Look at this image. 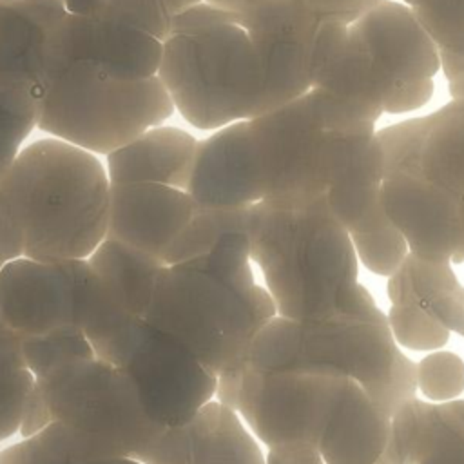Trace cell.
Segmentation results:
<instances>
[{"mask_svg": "<svg viewBox=\"0 0 464 464\" xmlns=\"http://www.w3.org/2000/svg\"><path fill=\"white\" fill-rule=\"evenodd\" d=\"M40 94L24 87L0 89V178L33 138Z\"/></svg>", "mask_w": 464, "mask_h": 464, "instance_id": "24", "label": "cell"}, {"mask_svg": "<svg viewBox=\"0 0 464 464\" xmlns=\"http://www.w3.org/2000/svg\"><path fill=\"white\" fill-rule=\"evenodd\" d=\"M375 464H393V462H390V460H388L384 455H381V459H379Z\"/></svg>", "mask_w": 464, "mask_h": 464, "instance_id": "38", "label": "cell"}, {"mask_svg": "<svg viewBox=\"0 0 464 464\" xmlns=\"http://www.w3.org/2000/svg\"><path fill=\"white\" fill-rule=\"evenodd\" d=\"M248 364L353 379L388 417L417 392L415 364L397 348L388 319L373 299L321 319L276 315L256 335Z\"/></svg>", "mask_w": 464, "mask_h": 464, "instance_id": "6", "label": "cell"}, {"mask_svg": "<svg viewBox=\"0 0 464 464\" xmlns=\"http://www.w3.org/2000/svg\"><path fill=\"white\" fill-rule=\"evenodd\" d=\"M346 377L324 372L245 368L237 411L268 448L319 446Z\"/></svg>", "mask_w": 464, "mask_h": 464, "instance_id": "10", "label": "cell"}, {"mask_svg": "<svg viewBox=\"0 0 464 464\" xmlns=\"http://www.w3.org/2000/svg\"><path fill=\"white\" fill-rule=\"evenodd\" d=\"M390 417L353 379H344L317 446L326 464H375L386 450Z\"/></svg>", "mask_w": 464, "mask_h": 464, "instance_id": "18", "label": "cell"}, {"mask_svg": "<svg viewBox=\"0 0 464 464\" xmlns=\"http://www.w3.org/2000/svg\"><path fill=\"white\" fill-rule=\"evenodd\" d=\"M355 256L373 274L390 277L408 256V245L395 227L372 234L350 236Z\"/></svg>", "mask_w": 464, "mask_h": 464, "instance_id": "31", "label": "cell"}, {"mask_svg": "<svg viewBox=\"0 0 464 464\" xmlns=\"http://www.w3.org/2000/svg\"><path fill=\"white\" fill-rule=\"evenodd\" d=\"M439 111L375 132L386 170H413L442 192L464 198V80L450 82Z\"/></svg>", "mask_w": 464, "mask_h": 464, "instance_id": "11", "label": "cell"}, {"mask_svg": "<svg viewBox=\"0 0 464 464\" xmlns=\"http://www.w3.org/2000/svg\"><path fill=\"white\" fill-rule=\"evenodd\" d=\"M381 203L399 230L408 252L442 263L464 261V223L460 199L442 192L413 170H386Z\"/></svg>", "mask_w": 464, "mask_h": 464, "instance_id": "13", "label": "cell"}, {"mask_svg": "<svg viewBox=\"0 0 464 464\" xmlns=\"http://www.w3.org/2000/svg\"><path fill=\"white\" fill-rule=\"evenodd\" d=\"M87 261L16 257L0 270V314L18 335L58 326L80 328Z\"/></svg>", "mask_w": 464, "mask_h": 464, "instance_id": "12", "label": "cell"}, {"mask_svg": "<svg viewBox=\"0 0 464 464\" xmlns=\"http://www.w3.org/2000/svg\"><path fill=\"white\" fill-rule=\"evenodd\" d=\"M65 13L63 0H0V89L24 87L42 96L60 69L53 34Z\"/></svg>", "mask_w": 464, "mask_h": 464, "instance_id": "16", "label": "cell"}, {"mask_svg": "<svg viewBox=\"0 0 464 464\" xmlns=\"http://www.w3.org/2000/svg\"><path fill=\"white\" fill-rule=\"evenodd\" d=\"M33 464H141L134 459H111V460H100V462H78L74 459H63L54 453H42Z\"/></svg>", "mask_w": 464, "mask_h": 464, "instance_id": "36", "label": "cell"}, {"mask_svg": "<svg viewBox=\"0 0 464 464\" xmlns=\"http://www.w3.org/2000/svg\"><path fill=\"white\" fill-rule=\"evenodd\" d=\"M386 319L393 341L410 350L433 352L450 339V332L419 303L392 304Z\"/></svg>", "mask_w": 464, "mask_h": 464, "instance_id": "29", "label": "cell"}, {"mask_svg": "<svg viewBox=\"0 0 464 464\" xmlns=\"http://www.w3.org/2000/svg\"><path fill=\"white\" fill-rule=\"evenodd\" d=\"M181 430L183 464H265V455L237 411L214 399L181 424Z\"/></svg>", "mask_w": 464, "mask_h": 464, "instance_id": "19", "label": "cell"}, {"mask_svg": "<svg viewBox=\"0 0 464 464\" xmlns=\"http://www.w3.org/2000/svg\"><path fill=\"white\" fill-rule=\"evenodd\" d=\"M245 232H228L199 257L163 266L145 321L187 346L210 372L245 370L259 330L276 314L254 283Z\"/></svg>", "mask_w": 464, "mask_h": 464, "instance_id": "3", "label": "cell"}, {"mask_svg": "<svg viewBox=\"0 0 464 464\" xmlns=\"http://www.w3.org/2000/svg\"><path fill=\"white\" fill-rule=\"evenodd\" d=\"M83 14H94L129 25L160 42L167 38L174 20V13L165 0H89Z\"/></svg>", "mask_w": 464, "mask_h": 464, "instance_id": "26", "label": "cell"}, {"mask_svg": "<svg viewBox=\"0 0 464 464\" xmlns=\"http://www.w3.org/2000/svg\"><path fill=\"white\" fill-rule=\"evenodd\" d=\"M460 219H462V223H464V198L460 199Z\"/></svg>", "mask_w": 464, "mask_h": 464, "instance_id": "39", "label": "cell"}, {"mask_svg": "<svg viewBox=\"0 0 464 464\" xmlns=\"http://www.w3.org/2000/svg\"><path fill=\"white\" fill-rule=\"evenodd\" d=\"M265 464H326L310 442H285L268 448Z\"/></svg>", "mask_w": 464, "mask_h": 464, "instance_id": "33", "label": "cell"}, {"mask_svg": "<svg viewBox=\"0 0 464 464\" xmlns=\"http://www.w3.org/2000/svg\"><path fill=\"white\" fill-rule=\"evenodd\" d=\"M417 390L433 402H450L464 392V361L446 350H433L415 364Z\"/></svg>", "mask_w": 464, "mask_h": 464, "instance_id": "30", "label": "cell"}, {"mask_svg": "<svg viewBox=\"0 0 464 464\" xmlns=\"http://www.w3.org/2000/svg\"><path fill=\"white\" fill-rule=\"evenodd\" d=\"M419 464H464V401L431 406L428 446Z\"/></svg>", "mask_w": 464, "mask_h": 464, "instance_id": "27", "label": "cell"}, {"mask_svg": "<svg viewBox=\"0 0 464 464\" xmlns=\"http://www.w3.org/2000/svg\"><path fill=\"white\" fill-rule=\"evenodd\" d=\"M386 292L392 304H426L440 295L464 297V288L457 281L450 263L426 261L410 252L402 265L388 277Z\"/></svg>", "mask_w": 464, "mask_h": 464, "instance_id": "21", "label": "cell"}, {"mask_svg": "<svg viewBox=\"0 0 464 464\" xmlns=\"http://www.w3.org/2000/svg\"><path fill=\"white\" fill-rule=\"evenodd\" d=\"M439 53L408 5L382 0L346 25L308 98L328 129H373L382 112L428 103Z\"/></svg>", "mask_w": 464, "mask_h": 464, "instance_id": "2", "label": "cell"}, {"mask_svg": "<svg viewBox=\"0 0 464 464\" xmlns=\"http://www.w3.org/2000/svg\"><path fill=\"white\" fill-rule=\"evenodd\" d=\"M344 27L328 25L312 45L268 44L201 2L174 16L156 76L187 123L216 130L306 94Z\"/></svg>", "mask_w": 464, "mask_h": 464, "instance_id": "1", "label": "cell"}, {"mask_svg": "<svg viewBox=\"0 0 464 464\" xmlns=\"http://www.w3.org/2000/svg\"><path fill=\"white\" fill-rule=\"evenodd\" d=\"M431 406L417 397L402 402L390 417L384 457L393 464H419L426 453Z\"/></svg>", "mask_w": 464, "mask_h": 464, "instance_id": "25", "label": "cell"}, {"mask_svg": "<svg viewBox=\"0 0 464 464\" xmlns=\"http://www.w3.org/2000/svg\"><path fill=\"white\" fill-rule=\"evenodd\" d=\"M382 0H308L323 24L350 25Z\"/></svg>", "mask_w": 464, "mask_h": 464, "instance_id": "32", "label": "cell"}, {"mask_svg": "<svg viewBox=\"0 0 464 464\" xmlns=\"http://www.w3.org/2000/svg\"><path fill=\"white\" fill-rule=\"evenodd\" d=\"M172 114L174 105L158 76L127 80L71 62L45 85L36 130L105 158Z\"/></svg>", "mask_w": 464, "mask_h": 464, "instance_id": "7", "label": "cell"}, {"mask_svg": "<svg viewBox=\"0 0 464 464\" xmlns=\"http://www.w3.org/2000/svg\"><path fill=\"white\" fill-rule=\"evenodd\" d=\"M85 261L120 306L145 317L156 279L165 266L161 261L111 237H105Z\"/></svg>", "mask_w": 464, "mask_h": 464, "instance_id": "20", "label": "cell"}, {"mask_svg": "<svg viewBox=\"0 0 464 464\" xmlns=\"http://www.w3.org/2000/svg\"><path fill=\"white\" fill-rule=\"evenodd\" d=\"M165 2L169 4L170 11H172V13H174V16H176V14L183 13L185 9H188V7H194V5L201 4L203 0H165Z\"/></svg>", "mask_w": 464, "mask_h": 464, "instance_id": "37", "label": "cell"}, {"mask_svg": "<svg viewBox=\"0 0 464 464\" xmlns=\"http://www.w3.org/2000/svg\"><path fill=\"white\" fill-rule=\"evenodd\" d=\"M18 339L24 361L33 377L45 375L72 361L96 357L89 339L74 324L58 326L42 334L18 335Z\"/></svg>", "mask_w": 464, "mask_h": 464, "instance_id": "23", "label": "cell"}, {"mask_svg": "<svg viewBox=\"0 0 464 464\" xmlns=\"http://www.w3.org/2000/svg\"><path fill=\"white\" fill-rule=\"evenodd\" d=\"M196 203L187 190L130 183L111 185L107 236L165 265V256L190 223Z\"/></svg>", "mask_w": 464, "mask_h": 464, "instance_id": "15", "label": "cell"}, {"mask_svg": "<svg viewBox=\"0 0 464 464\" xmlns=\"http://www.w3.org/2000/svg\"><path fill=\"white\" fill-rule=\"evenodd\" d=\"M161 45L163 42L129 25L69 11L53 34V56L58 67L85 62L127 80L156 76Z\"/></svg>", "mask_w": 464, "mask_h": 464, "instance_id": "14", "label": "cell"}, {"mask_svg": "<svg viewBox=\"0 0 464 464\" xmlns=\"http://www.w3.org/2000/svg\"><path fill=\"white\" fill-rule=\"evenodd\" d=\"M198 140L174 125H156L103 158L111 185L156 183L187 190Z\"/></svg>", "mask_w": 464, "mask_h": 464, "instance_id": "17", "label": "cell"}, {"mask_svg": "<svg viewBox=\"0 0 464 464\" xmlns=\"http://www.w3.org/2000/svg\"><path fill=\"white\" fill-rule=\"evenodd\" d=\"M245 236L279 317L321 319L373 299L357 283L350 234L324 199L299 207L254 203Z\"/></svg>", "mask_w": 464, "mask_h": 464, "instance_id": "5", "label": "cell"}, {"mask_svg": "<svg viewBox=\"0 0 464 464\" xmlns=\"http://www.w3.org/2000/svg\"><path fill=\"white\" fill-rule=\"evenodd\" d=\"M422 306H426L448 332H457L464 337V297L440 295Z\"/></svg>", "mask_w": 464, "mask_h": 464, "instance_id": "34", "label": "cell"}, {"mask_svg": "<svg viewBox=\"0 0 464 464\" xmlns=\"http://www.w3.org/2000/svg\"><path fill=\"white\" fill-rule=\"evenodd\" d=\"M94 355L129 375L154 422L179 426L214 399L216 373L172 335L132 317L92 344Z\"/></svg>", "mask_w": 464, "mask_h": 464, "instance_id": "9", "label": "cell"}, {"mask_svg": "<svg viewBox=\"0 0 464 464\" xmlns=\"http://www.w3.org/2000/svg\"><path fill=\"white\" fill-rule=\"evenodd\" d=\"M51 422H60L94 460L141 462L165 426L147 413L129 375L98 359H80L34 377Z\"/></svg>", "mask_w": 464, "mask_h": 464, "instance_id": "8", "label": "cell"}, {"mask_svg": "<svg viewBox=\"0 0 464 464\" xmlns=\"http://www.w3.org/2000/svg\"><path fill=\"white\" fill-rule=\"evenodd\" d=\"M109 194L103 158L45 134L0 178V208L36 261L87 259L107 236Z\"/></svg>", "mask_w": 464, "mask_h": 464, "instance_id": "4", "label": "cell"}, {"mask_svg": "<svg viewBox=\"0 0 464 464\" xmlns=\"http://www.w3.org/2000/svg\"><path fill=\"white\" fill-rule=\"evenodd\" d=\"M410 9L437 53L464 56V0H417Z\"/></svg>", "mask_w": 464, "mask_h": 464, "instance_id": "28", "label": "cell"}, {"mask_svg": "<svg viewBox=\"0 0 464 464\" xmlns=\"http://www.w3.org/2000/svg\"><path fill=\"white\" fill-rule=\"evenodd\" d=\"M33 379L20 350L18 334L0 323V440L18 433Z\"/></svg>", "mask_w": 464, "mask_h": 464, "instance_id": "22", "label": "cell"}, {"mask_svg": "<svg viewBox=\"0 0 464 464\" xmlns=\"http://www.w3.org/2000/svg\"><path fill=\"white\" fill-rule=\"evenodd\" d=\"M24 256L22 236L9 216L0 208V270L13 259Z\"/></svg>", "mask_w": 464, "mask_h": 464, "instance_id": "35", "label": "cell"}]
</instances>
